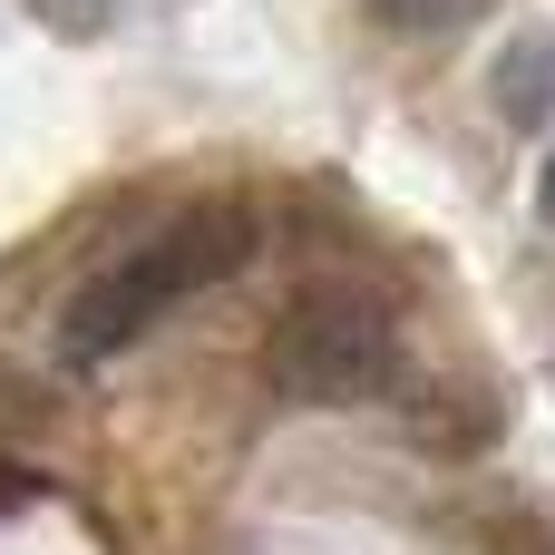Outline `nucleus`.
Returning <instances> with one entry per match:
<instances>
[{"label":"nucleus","mask_w":555,"mask_h":555,"mask_svg":"<svg viewBox=\"0 0 555 555\" xmlns=\"http://www.w3.org/2000/svg\"><path fill=\"white\" fill-rule=\"evenodd\" d=\"M254 205H234V195H205V205H185L166 234H146L137 254H117V263H98L78 293H68V312H59V371H107L117 351H137L185 293H205V283H234L244 263H254Z\"/></svg>","instance_id":"nucleus-1"},{"label":"nucleus","mask_w":555,"mask_h":555,"mask_svg":"<svg viewBox=\"0 0 555 555\" xmlns=\"http://www.w3.org/2000/svg\"><path fill=\"white\" fill-rule=\"evenodd\" d=\"M263 380L273 400L293 410H351V400H380L400 380V322L380 293L361 283H312L273 312L263 332Z\"/></svg>","instance_id":"nucleus-2"},{"label":"nucleus","mask_w":555,"mask_h":555,"mask_svg":"<svg viewBox=\"0 0 555 555\" xmlns=\"http://www.w3.org/2000/svg\"><path fill=\"white\" fill-rule=\"evenodd\" d=\"M488 98H498V117H507L517 137H537V127H546V117H555V29H517V39L498 49Z\"/></svg>","instance_id":"nucleus-3"},{"label":"nucleus","mask_w":555,"mask_h":555,"mask_svg":"<svg viewBox=\"0 0 555 555\" xmlns=\"http://www.w3.org/2000/svg\"><path fill=\"white\" fill-rule=\"evenodd\" d=\"M29 429H49V390H39L29 371H10V361H0V449H20Z\"/></svg>","instance_id":"nucleus-4"},{"label":"nucleus","mask_w":555,"mask_h":555,"mask_svg":"<svg viewBox=\"0 0 555 555\" xmlns=\"http://www.w3.org/2000/svg\"><path fill=\"white\" fill-rule=\"evenodd\" d=\"M390 29H410V39H439V29H468L488 0H371Z\"/></svg>","instance_id":"nucleus-5"},{"label":"nucleus","mask_w":555,"mask_h":555,"mask_svg":"<svg viewBox=\"0 0 555 555\" xmlns=\"http://www.w3.org/2000/svg\"><path fill=\"white\" fill-rule=\"evenodd\" d=\"M478 555H555V517L546 507H507L498 527H488V546Z\"/></svg>","instance_id":"nucleus-6"},{"label":"nucleus","mask_w":555,"mask_h":555,"mask_svg":"<svg viewBox=\"0 0 555 555\" xmlns=\"http://www.w3.org/2000/svg\"><path fill=\"white\" fill-rule=\"evenodd\" d=\"M29 498H39V478H29V468H10V459H0V517H10V507H29Z\"/></svg>","instance_id":"nucleus-7"},{"label":"nucleus","mask_w":555,"mask_h":555,"mask_svg":"<svg viewBox=\"0 0 555 555\" xmlns=\"http://www.w3.org/2000/svg\"><path fill=\"white\" fill-rule=\"evenodd\" d=\"M537 205H546V224H555V156H546V185H537Z\"/></svg>","instance_id":"nucleus-8"}]
</instances>
